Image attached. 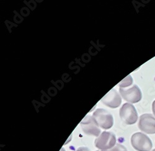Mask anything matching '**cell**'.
<instances>
[{
    "label": "cell",
    "instance_id": "1",
    "mask_svg": "<svg viewBox=\"0 0 155 151\" xmlns=\"http://www.w3.org/2000/svg\"><path fill=\"white\" fill-rule=\"evenodd\" d=\"M131 144L137 151H150L153 147L151 140L146 134L136 133L131 137Z\"/></svg>",
    "mask_w": 155,
    "mask_h": 151
},
{
    "label": "cell",
    "instance_id": "2",
    "mask_svg": "<svg viewBox=\"0 0 155 151\" xmlns=\"http://www.w3.org/2000/svg\"><path fill=\"white\" fill-rule=\"evenodd\" d=\"M98 126L103 129H110L114 124L113 117L110 113L102 108H98L94 113L93 117Z\"/></svg>",
    "mask_w": 155,
    "mask_h": 151
},
{
    "label": "cell",
    "instance_id": "3",
    "mask_svg": "<svg viewBox=\"0 0 155 151\" xmlns=\"http://www.w3.org/2000/svg\"><path fill=\"white\" fill-rule=\"evenodd\" d=\"M120 117L123 122L128 125L135 124L138 120L137 111L135 107L128 103L124 104L120 108Z\"/></svg>",
    "mask_w": 155,
    "mask_h": 151
},
{
    "label": "cell",
    "instance_id": "4",
    "mask_svg": "<svg viewBox=\"0 0 155 151\" xmlns=\"http://www.w3.org/2000/svg\"><path fill=\"white\" fill-rule=\"evenodd\" d=\"M116 143V137L115 135L110 132L104 131L101 134L100 136L95 140V146L97 148L107 150L112 148Z\"/></svg>",
    "mask_w": 155,
    "mask_h": 151
},
{
    "label": "cell",
    "instance_id": "5",
    "mask_svg": "<svg viewBox=\"0 0 155 151\" xmlns=\"http://www.w3.org/2000/svg\"><path fill=\"white\" fill-rule=\"evenodd\" d=\"M140 130L147 134H155V118L151 114H143L140 117Z\"/></svg>",
    "mask_w": 155,
    "mask_h": 151
},
{
    "label": "cell",
    "instance_id": "6",
    "mask_svg": "<svg viewBox=\"0 0 155 151\" xmlns=\"http://www.w3.org/2000/svg\"><path fill=\"white\" fill-rule=\"evenodd\" d=\"M81 127L83 132L87 135L98 136L101 133V130L95 120L89 115L86 116L81 122Z\"/></svg>",
    "mask_w": 155,
    "mask_h": 151
},
{
    "label": "cell",
    "instance_id": "7",
    "mask_svg": "<svg viewBox=\"0 0 155 151\" xmlns=\"http://www.w3.org/2000/svg\"><path fill=\"white\" fill-rule=\"evenodd\" d=\"M119 91L123 98L126 101L131 103H137L139 102L142 97L140 89L136 85H134L128 89H125L124 88L120 87Z\"/></svg>",
    "mask_w": 155,
    "mask_h": 151
},
{
    "label": "cell",
    "instance_id": "8",
    "mask_svg": "<svg viewBox=\"0 0 155 151\" xmlns=\"http://www.w3.org/2000/svg\"><path fill=\"white\" fill-rule=\"evenodd\" d=\"M101 101L105 105L114 108L120 105L122 99L117 91L115 89H112L101 99Z\"/></svg>",
    "mask_w": 155,
    "mask_h": 151
},
{
    "label": "cell",
    "instance_id": "9",
    "mask_svg": "<svg viewBox=\"0 0 155 151\" xmlns=\"http://www.w3.org/2000/svg\"><path fill=\"white\" fill-rule=\"evenodd\" d=\"M132 82H133L132 78L130 76V75H129L119 84V85L121 88H123L124 87H127V86L130 85L132 84Z\"/></svg>",
    "mask_w": 155,
    "mask_h": 151
},
{
    "label": "cell",
    "instance_id": "10",
    "mask_svg": "<svg viewBox=\"0 0 155 151\" xmlns=\"http://www.w3.org/2000/svg\"><path fill=\"white\" fill-rule=\"evenodd\" d=\"M102 151H127V150L125 148V147H124L123 145L120 144H117L115 146V147H114L111 149L107 150H102Z\"/></svg>",
    "mask_w": 155,
    "mask_h": 151
},
{
    "label": "cell",
    "instance_id": "11",
    "mask_svg": "<svg viewBox=\"0 0 155 151\" xmlns=\"http://www.w3.org/2000/svg\"><path fill=\"white\" fill-rule=\"evenodd\" d=\"M76 151H90V150L87 147H80Z\"/></svg>",
    "mask_w": 155,
    "mask_h": 151
},
{
    "label": "cell",
    "instance_id": "12",
    "mask_svg": "<svg viewBox=\"0 0 155 151\" xmlns=\"http://www.w3.org/2000/svg\"><path fill=\"white\" fill-rule=\"evenodd\" d=\"M152 108H153V112L154 113V115L155 116V100L153 102V106H152Z\"/></svg>",
    "mask_w": 155,
    "mask_h": 151
},
{
    "label": "cell",
    "instance_id": "13",
    "mask_svg": "<svg viewBox=\"0 0 155 151\" xmlns=\"http://www.w3.org/2000/svg\"><path fill=\"white\" fill-rule=\"evenodd\" d=\"M60 151H65V150H64L63 148H62V149L60 150Z\"/></svg>",
    "mask_w": 155,
    "mask_h": 151
},
{
    "label": "cell",
    "instance_id": "14",
    "mask_svg": "<svg viewBox=\"0 0 155 151\" xmlns=\"http://www.w3.org/2000/svg\"><path fill=\"white\" fill-rule=\"evenodd\" d=\"M152 151H155V149H153Z\"/></svg>",
    "mask_w": 155,
    "mask_h": 151
},
{
    "label": "cell",
    "instance_id": "15",
    "mask_svg": "<svg viewBox=\"0 0 155 151\" xmlns=\"http://www.w3.org/2000/svg\"><path fill=\"white\" fill-rule=\"evenodd\" d=\"M97 151H99V150H97Z\"/></svg>",
    "mask_w": 155,
    "mask_h": 151
}]
</instances>
